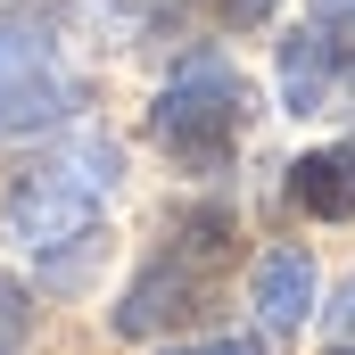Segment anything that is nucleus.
<instances>
[{
	"instance_id": "1",
	"label": "nucleus",
	"mask_w": 355,
	"mask_h": 355,
	"mask_svg": "<svg viewBox=\"0 0 355 355\" xmlns=\"http://www.w3.org/2000/svg\"><path fill=\"white\" fill-rule=\"evenodd\" d=\"M116 174H124V157H116L107 132H67L42 166H25V174L8 182V207H0L8 240L33 248V257L91 240V223H99V207H107Z\"/></svg>"
},
{
	"instance_id": "2",
	"label": "nucleus",
	"mask_w": 355,
	"mask_h": 355,
	"mask_svg": "<svg viewBox=\"0 0 355 355\" xmlns=\"http://www.w3.org/2000/svg\"><path fill=\"white\" fill-rule=\"evenodd\" d=\"M248 83H240V67L232 58H215V50H198V58H182L166 91H157V107H149V132H157V149L190 166V174H223L232 157H240V132H248Z\"/></svg>"
},
{
	"instance_id": "3",
	"label": "nucleus",
	"mask_w": 355,
	"mask_h": 355,
	"mask_svg": "<svg viewBox=\"0 0 355 355\" xmlns=\"http://www.w3.org/2000/svg\"><path fill=\"white\" fill-rule=\"evenodd\" d=\"M223 265H232V215H223V207H198L190 223H174V232H166L157 265L124 289L116 331H124V339H149V331H166L174 314H198V306L215 297Z\"/></svg>"
},
{
	"instance_id": "4",
	"label": "nucleus",
	"mask_w": 355,
	"mask_h": 355,
	"mask_svg": "<svg viewBox=\"0 0 355 355\" xmlns=\"http://www.w3.org/2000/svg\"><path fill=\"white\" fill-rule=\"evenodd\" d=\"M67 116H75V67L58 42V17L50 0H25L0 17V141L50 132Z\"/></svg>"
},
{
	"instance_id": "5",
	"label": "nucleus",
	"mask_w": 355,
	"mask_h": 355,
	"mask_svg": "<svg viewBox=\"0 0 355 355\" xmlns=\"http://www.w3.org/2000/svg\"><path fill=\"white\" fill-rule=\"evenodd\" d=\"M347 75H355V50L339 42V33H322V25H306L297 42H281V91H289V107H297V116H314V107H331Z\"/></svg>"
},
{
	"instance_id": "6",
	"label": "nucleus",
	"mask_w": 355,
	"mask_h": 355,
	"mask_svg": "<svg viewBox=\"0 0 355 355\" xmlns=\"http://www.w3.org/2000/svg\"><path fill=\"white\" fill-rule=\"evenodd\" d=\"M289 207L314 215V223L355 215V132H347V141H331V149H306V157L289 166Z\"/></svg>"
},
{
	"instance_id": "7",
	"label": "nucleus",
	"mask_w": 355,
	"mask_h": 355,
	"mask_svg": "<svg viewBox=\"0 0 355 355\" xmlns=\"http://www.w3.org/2000/svg\"><path fill=\"white\" fill-rule=\"evenodd\" d=\"M257 314H265V331H297L306 314H314V257H297V248H272L265 265H257Z\"/></svg>"
},
{
	"instance_id": "8",
	"label": "nucleus",
	"mask_w": 355,
	"mask_h": 355,
	"mask_svg": "<svg viewBox=\"0 0 355 355\" xmlns=\"http://www.w3.org/2000/svg\"><path fill=\"white\" fill-rule=\"evenodd\" d=\"M25 339H33V306H25V289L0 272V355H25Z\"/></svg>"
},
{
	"instance_id": "9",
	"label": "nucleus",
	"mask_w": 355,
	"mask_h": 355,
	"mask_svg": "<svg viewBox=\"0 0 355 355\" xmlns=\"http://www.w3.org/2000/svg\"><path fill=\"white\" fill-rule=\"evenodd\" d=\"M272 8H281V0H215V17H223L232 33H248V25H265Z\"/></svg>"
},
{
	"instance_id": "10",
	"label": "nucleus",
	"mask_w": 355,
	"mask_h": 355,
	"mask_svg": "<svg viewBox=\"0 0 355 355\" xmlns=\"http://www.w3.org/2000/svg\"><path fill=\"white\" fill-rule=\"evenodd\" d=\"M174 355H265V339L240 331V339H198V347H174Z\"/></svg>"
},
{
	"instance_id": "11",
	"label": "nucleus",
	"mask_w": 355,
	"mask_h": 355,
	"mask_svg": "<svg viewBox=\"0 0 355 355\" xmlns=\"http://www.w3.org/2000/svg\"><path fill=\"white\" fill-rule=\"evenodd\" d=\"M132 17H166V8H182V0H124Z\"/></svg>"
},
{
	"instance_id": "12",
	"label": "nucleus",
	"mask_w": 355,
	"mask_h": 355,
	"mask_svg": "<svg viewBox=\"0 0 355 355\" xmlns=\"http://www.w3.org/2000/svg\"><path fill=\"white\" fill-rule=\"evenodd\" d=\"M339 42L355 50V0H339Z\"/></svg>"
},
{
	"instance_id": "13",
	"label": "nucleus",
	"mask_w": 355,
	"mask_h": 355,
	"mask_svg": "<svg viewBox=\"0 0 355 355\" xmlns=\"http://www.w3.org/2000/svg\"><path fill=\"white\" fill-rule=\"evenodd\" d=\"M339 331H355V281H347V297H339Z\"/></svg>"
},
{
	"instance_id": "14",
	"label": "nucleus",
	"mask_w": 355,
	"mask_h": 355,
	"mask_svg": "<svg viewBox=\"0 0 355 355\" xmlns=\"http://www.w3.org/2000/svg\"><path fill=\"white\" fill-rule=\"evenodd\" d=\"M322 8H339V0H322Z\"/></svg>"
},
{
	"instance_id": "15",
	"label": "nucleus",
	"mask_w": 355,
	"mask_h": 355,
	"mask_svg": "<svg viewBox=\"0 0 355 355\" xmlns=\"http://www.w3.org/2000/svg\"><path fill=\"white\" fill-rule=\"evenodd\" d=\"M339 355H355V347H339Z\"/></svg>"
}]
</instances>
